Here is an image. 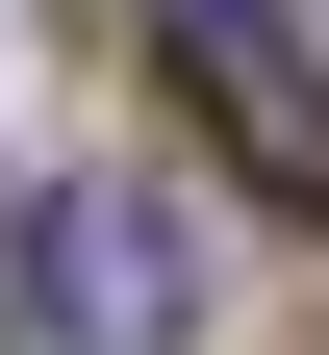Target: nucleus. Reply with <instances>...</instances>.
I'll list each match as a JSON object with an SVG mask.
<instances>
[{"instance_id": "nucleus-1", "label": "nucleus", "mask_w": 329, "mask_h": 355, "mask_svg": "<svg viewBox=\"0 0 329 355\" xmlns=\"http://www.w3.org/2000/svg\"><path fill=\"white\" fill-rule=\"evenodd\" d=\"M0 330H51V355H177V330H203V229H177L152 178H51V203H0Z\"/></svg>"}, {"instance_id": "nucleus-2", "label": "nucleus", "mask_w": 329, "mask_h": 355, "mask_svg": "<svg viewBox=\"0 0 329 355\" xmlns=\"http://www.w3.org/2000/svg\"><path fill=\"white\" fill-rule=\"evenodd\" d=\"M177 102L254 153V203H278V229H329V51L278 26V0H177Z\"/></svg>"}]
</instances>
